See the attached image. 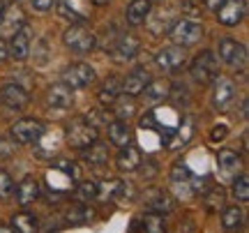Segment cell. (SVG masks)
I'll list each match as a JSON object with an SVG mask.
<instances>
[{"instance_id": "1", "label": "cell", "mask_w": 249, "mask_h": 233, "mask_svg": "<svg viewBox=\"0 0 249 233\" xmlns=\"http://www.w3.org/2000/svg\"><path fill=\"white\" fill-rule=\"evenodd\" d=\"M65 139H67V145L76 148V150H83V148H88L90 143L97 141V127L86 118H76L67 125Z\"/></svg>"}, {"instance_id": "2", "label": "cell", "mask_w": 249, "mask_h": 233, "mask_svg": "<svg viewBox=\"0 0 249 233\" xmlns=\"http://www.w3.org/2000/svg\"><path fill=\"white\" fill-rule=\"evenodd\" d=\"M62 42L65 46L70 49L71 54H90L95 46H97V37L95 33H90L88 28H83L81 23H71L67 30H65V35H62Z\"/></svg>"}, {"instance_id": "3", "label": "cell", "mask_w": 249, "mask_h": 233, "mask_svg": "<svg viewBox=\"0 0 249 233\" xmlns=\"http://www.w3.org/2000/svg\"><path fill=\"white\" fill-rule=\"evenodd\" d=\"M189 74L196 83L201 86H210L217 76H219V63H217V55L213 51H201L194 58V63L189 67Z\"/></svg>"}, {"instance_id": "4", "label": "cell", "mask_w": 249, "mask_h": 233, "mask_svg": "<svg viewBox=\"0 0 249 233\" xmlns=\"http://www.w3.org/2000/svg\"><path fill=\"white\" fill-rule=\"evenodd\" d=\"M171 39H173V44L176 46H194L201 42V37H203V26L201 23H196L192 18H182V21H176L169 30Z\"/></svg>"}, {"instance_id": "5", "label": "cell", "mask_w": 249, "mask_h": 233, "mask_svg": "<svg viewBox=\"0 0 249 233\" xmlns=\"http://www.w3.org/2000/svg\"><path fill=\"white\" fill-rule=\"evenodd\" d=\"M92 81H95V70L86 63H74L62 72V83L71 90L88 88Z\"/></svg>"}, {"instance_id": "6", "label": "cell", "mask_w": 249, "mask_h": 233, "mask_svg": "<svg viewBox=\"0 0 249 233\" xmlns=\"http://www.w3.org/2000/svg\"><path fill=\"white\" fill-rule=\"evenodd\" d=\"M219 58L226 65H231L233 70L245 72V67H247V49L235 39H222L219 42Z\"/></svg>"}, {"instance_id": "7", "label": "cell", "mask_w": 249, "mask_h": 233, "mask_svg": "<svg viewBox=\"0 0 249 233\" xmlns=\"http://www.w3.org/2000/svg\"><path fill=\"white\" fill-rule=\"evenodd\" d=\"M217 171L222 182H233L242 173V157L235 150H219L217 155Z\"/></svg>"}, {"instance_id": "8", "label": "cell", "mask_w": 249, "mask_h": 233, "mask_svg": "<svg viewBox=\"0 0 249 233\" xmlns=\"http://www.w3.org/2000/svg\"><path fill=\"white\" fill-rule=\"evenodd\" d=\"M12 136H14V141L17 143H35L39 141L42 136H44V125L35 120V118H23V120H18L14 123L12 127Z\"/></svg>"}, {"instance_id": "9", "label": "cell", "mask_w": 249, "mask_h": 233, "mask_svg": "<svg viewBox=\"0 0 249 233\" xmlns=\"http://www.w3.org/2000/svg\"><path fill=\"white\" fill-rule=\"evenodd\" d=\"M155 63L160 65V70H164V72H180L182 67H185L187 63V55H185V49L182 46H164V49H160L157 51V55H155Z\"/></svg>"}, {"instance_id": "10", "label": "cell", "mask_w": 249, "mask_h": 233, "mask_svg": "<svg viewBox=\"0 0 249 233\" xmlns=\"http://www.w3.org/2000/svg\"><path fill=\"white\" fill-rule=\"evenodd\" d=\"M214 92H213V104L217 111H226L231 108V104L235 102V83L229 76H217L213 81Z\"/></svg>"}, {"instance_id": "11", "label": "cell", "mask_w": 249, "mask_h": 233, "mask_svg": "<svg viewBox=\"0 0 249 233\" xmlns=\"http://www.w3.org/2000/svg\"><path fill=\"white\" fill-rule=\"evenodd\" d=\"M214 12H217V18L222 26H238L247 14V5H245V0H224Z\"/></svg>"}, {"instance_id": "12", "label": "cell", "mask_w": 249, "mask_h": 233, "mask_svg": "<svg viewBox=\"0 0 249 233\" xmlns=\"http://www.w3.org/2000/svg\"><path fill=\"white\" fill-rule=\"evenodd\" d=\"M0 102L7 108H12V111H21V108L28 107L30 92L23 86H18V83H7V86L0 88Z\"/></svg>"}, {"instance_id": "13", "label": "cell", "mask_w": 249, "mask_h": 233, "mask_svg": "<svg viewBox=\"0 0 249 233\" xmlns=\"http://www.w3.org/2000/svg\"><path fill=\"white\" fill-rule=\"evenodd\" d=\"M139 51H141V39H139L136 35H132V33L120 35L116 44L111 46V54H113V58H116V60H120V63H124V60H132Z\"/></svg>"}, {"instance_id": "14", "label": "cell", "mask_w": 249, "mask_h": 233, "mask_svg": "<svg viewBox=\"0 0 249 233\" xmlns=\"http://www.w3.org/2000/svg\"><path fill=\"white\" fill-rule=\"evenodd\" d=\"M58 12L62 18H67L71 23H83L88 21V2L86 0H60L58 2Z\"/></svg>"}, {"instance_id": "15", "label": "cell", "mask_w": 249, "mask_h": 233, "mask_svg": "<svg viewBox=\"0 0 249 233\" xmlns=\"http://www.w3.org/2000/svg\"><path fill=\"white\" fill-rule=\"evenodd\" d=\"M7 54L14 58V60H26L30 55V28L23 26L21 30H17L12 39H9Z\"/></svg>"}, {"instance_id": "16", "label": "cell", "mask_w": 249, "mask_h": 233, "mask_svg": "<svg viewBox=\"0 0 249 233\" xmlns=\"http://www.w3.org/2000/svg\"><path fill=\"white\" fill-rule=\"evenodd\" d=\"M46 104L51 108H58V111H65V108H71L74 104V95H71V88H67L65 83H55L46 90Z\"/></svg>"}, {"instance_id": "17", "label": "cell", "mask_w": 249, "mask_h": 233, "mask_svg": "<svg viewBox=\"0 0 249 233\" xmlns=\"http://www.w3.org/2000/svg\"><path fill=\"white\" fill-rule=\"evenodd\" d=\"M145 208H148L150 213L166 215V213H171V210L176 208V203H173V198H171L164 189H150L148 197H145Z\"/></svg>"}, {"instance_id": "18", "label": "cell", "mask_w": 249, "mask_h": 233, "mask_svg": "<svg viewBox=\"0 0 249 233\" xmlns=\"http://www.w3.org/2000/svg\"><path fill=\"white\" fill-rule=\"evenodd\" d=\"M150 83V74L145 72V70H134L127 79L120 83V90H123L124 95H129V97H136V95H141L145 86Z\"/></svg>"}, {"instance_id": "19", "label": "cell", "mask_w": 249, "mask_h": 233, "mask_svg": "<svg viewBox=\"0 0 249 233\" xmlns=\"http://www.w3.org/2000/svg\"><path fill=\"white\" fill-rule=\"evenodd\" d=\"M0 26H2V30H5L7 35H14L17 30H21V28L26 26V17H23V9L18 7L17 2H14V5H9V7L2 12Z\"/></svg>"}, {"instance_id": "20", "label": "cell", "mask_w": 249, "mask_h": 233, "mask_svg": "<svg viewBox=\"0 0 249 233\" xmlns=\"http://www.w3.org/2000/svg\"><path fill=\"white\" fill-rule=\"evenodd\" d=\"M14 192H17V201L21 206H30V203H35L37 198H39V182L33 176H26V178L18 182V187Z\"/></svg>"}, {"instance_id": "21", "label": "cell", "mask_w": 249, "mask_h": 233, "mask_svg": "<svg viewBox=\"0 0 249 233\" xmlns=\"http://www.w3.org/2000/svg\"><path fill=\"white\" fill-rule=\"evenodd\" d=\"M124 17H127V23H132V26L145 23L148 17H150V0H132V2L127 5Z\"/></svg>"}, {"instance_id": "22", "label": "cell", "mask_w": 249, "mask_h": 233, "mask_svg": "<svg viewBox=\"0 0 249 233\" xmlns=\"http://www.w3.org/2000/svg\"><path fill=\"white\" fill-rule=\"evenodd\" d=\"M108 141L118 148H124V145L132 143V132H129V127L124 120H113L111 125H108Z\"/></svg>"}, {"instance_id": "23", "label": "cell", "mask_w": 249, "mask_h": 233, "mask_svg": "<svg viewBox=\"0 0 249 233\" xmlns=\"http://www.w3.org/2000/svg\"><path fill=\"white\" fill-rule=\"evenodd\" d=\"M116 164L120 171H136L141 166V153L132 143L124 145V148H120V155H118Z\"/></svg>"}, {"instance_id": "24", "label": "cell", "mask_w": 249, "mask_h": 233, "mask_svg": "<svg viewBox=\"0 0 249 233\" xmlns=\"http://www.w3.org/2000/svg\"><path fill=\"white\" fill-rule=\"evenodd\" d=\"M37 217L30 213H14L12 215V233H37Z\"/></svg>"}, {"instance_id": "25", "label": "cell", "mask_w": 249, "mask_h": 233, "mask_svg": "<svg viewBox=\"0 0 249 233\" xmlns=\"http://www.w3.org/2000/svg\"><path fill=\"white\" fill-rule=\"evenodd\" d=\"M83 161L92 164V166H102L108 161V148L104 143H90L88 148H83Z\"/></svg>"}, {"instance_id": "26", "label": "cell", "mask_w": 249, "mask_h": 233, "mask_svg": "<svg viewBox=\"0 0 249 233\" xmlns=\"http://www.w3.org/2000/svg\"><path fill=\"white\" fill-rule=\"evenodd\" d=\"M150 18V30L155 33V35H161V33H169L171 26H173V14H171L169 9L164 12V9H160V12H155Z\"/></svg>"}, {"instance_id": "27", "label": "cell", "mask_w": 249, "mask_h": 233, "mask_svg": "<svg viewBox=\"0 0 249 233\" xmlns=\"http://www.w3.org/2000/svg\"><path fill=\"white\" fill-rule=\"evenodd\" d=\"M242 224H245V213H242V208L231 206V208H226V210H224L222 226L226 229V231H238Z\"/></svg>"}, {"instance_id": "28", "label": "cell", "mask_w": 249, "mask_h": 233, "mask_svg": "<svg viewBox=\"0 0 249 233\" xmlns=\"http://www.w3.org/2000/svg\"><path fill=\"white\" fill-rule=\"evenodd\" d=\"M143 233H166V219L160 213H148L141 217Z\"/></svg>"}, {"instance_id": "29", "label": "cell", "mask_w": 249, "mask_h": 233, "mask_svg": "<svg viewBox=\"0 0 249 233\" xmlns=\"http://www.w3.org/2000/svg\"><path fill=\"white\" fill-rule=\"evenodd\" d=\"M120 83H123V81L118 79V76H111V79L104 81V86L99 90V102H102V104H113L118 97V92H120Z\"/></svg>"}, {"instance_id": "30", "label": "cell", "mask_w": 249, "mask_h": 233, "mask_svg": "<svg viewBox=\"0 0 249 233\" xmlns=\"http://www.w3.org/2000/svg\"><path fill=\"white\" fill-rule=\"evenodd\" d=\"M224 203H226V197H224V192H222L219 187L210 189V192L205 194V198H203L205 210H208V213H213V215H217V213L222 210Z\"/></svg>"}, {"instance_id": "31", "label": "cell", "mask_w": 249, "mask_h": 233, "mask_svg": "<svg viewBox=\"0 0 249 233\" xmlns=\"http://www.w3.org/2000/svg\"><path fill=\"white\" fill-rule=\"evenodd\" d=\"M143 92H145L152 102H164V99L169 97L171 88H169V83H166V81H150V83L145 86Z\"/></svg>"}, {"instance_id": "32", "label": "cell", "mask_w": 249, "mask_h": 233, "mask_svg": "<svg viewBox=\"0 0 249 233\" xmlns=\"http://www.w3.org/2000/svg\"><path fill=\"white\" fill-rule=\"evenodd\" d=\"M233 197L238 198L240 203H247L249 201V182H247V176H238L233 180Z\"/></svg>"}, {"instance_id": "33", "label": "cell", "mask_w": 249, "mask_h": 233, "mask_svg": "<svg viewBox=\"0 0 249 233\" xmlns=\"http://www.w3.org/2000/svg\"><path fill=\"white\" fill-rule=\"evenodd\" d=\"M90 217H92V210H88L86 206H71L67 210V219L71 224H83V222H88Z\"/></svg>"}, {"instance_id": "34", "label": "cell", "mask_w": 249, "mask_h": 233, "mask_svg": "<svg viewBox=\"0 0 249 233\" xmlns=\"http://www.w3.org/2000/svg\"><path fill=\"white\" fill-rule=\"evenodd\" d=\"M76 194H79L83 201H90V198H97V182L95 180H86V182H81L76 185Z\"/></svg>"}, {"instance_id": "35", "label": "cell", "mask_w": 249, "mask_h": 233, "mask_svg": "<svg viewBox=\"0 0 249 233\" xmlns=\"http://www.w3.org/2000/svg\"><path fill=\"white\" fill-rule=\"evenodd\" d=\"M189 178H192L189 166L182 164V161H176V164H173V169H171V182H187Z\"/></svg>"}, {"instance_id": "36", "label": "cell", "mask_w": 249, "mask_h": 233, "mask_svg": "<svg viewBox=\"0 0 249 233\" xmlns=\"http://www.w3.org/2000/svg\"><path fill=\"white\" fill-rule=\"evenodd\" d=\"M14 194V180L5 169H0V198H9Z\"/></svg>"}, {"instance_id": "37", "label": "cell", "mask_w": 249, "mask_h": 233, "mask_svg": "<svg viewBox=\"0 0 249 233\" xmlns=\"http://www.w3.org/2000/svg\"><path fill=\"white\" fill-rule=\"evenodd\" d=\"M134 111H136V107H134L132 99H118V102H116V116H118V120H124V118L134 116Z\"/></svg>"}, {"instance_id": "38", "label": "cell", "mask_w": 249, "mask_h": 233, "mask_svg": "<svg viewBox=\"0 0 249 233\" xmlns=\"http://www.w3.org/2000/svg\"><path fill=\"white\" fill-rule=\"evenodd\" d=\"M229 134V129H226V125H219V127H214L213 132H210V139H213V143H219L224 136Z\"/></svg>"}, {"instance_id": "39", "label": "cell", "mask_w": 249, "mask_h": 233, "mask_svg": "<svg viewBox=\"0 0 249 233\" xmlns=\"http://www.w3.org/2000/svg\"><path fill=\"white\" fill-rule=\"evenodd\" d=\"M33 2V7L37 9V12H49V9L53 7L55 0H30Z\"/></svg>"}, {"instance_id": "40", "label": "cell", "mask_w": 249, "mask_h": 233, "mask_svg": "<svg viewBox=\"0 0 249 233\" xmlns=\"http://www.w3.org/2000/svg\"><path fill=\"white\" fill-rule=\"evenodd\" d=\"M196 0H187V2H182V12H189V17H198L201 14V7L198 5H194Z\"/></svg>"}, {"instance_id": "41", "label": "cell", "mask_w": 249, "mask_h": 233, "mask_svg": "<svg viewBox=\"0 0 249 233\" xmlns=\"http://www.w3.org/2000/svg\"><path fill=\"white\" fill-rule=\"evenodd\" d=\"M7 44H5V39H0V63H5L7 60Z\"/></svg>"}, {"instance_id": "42", "label": "cell", "mask_w": 249, "mask_h": 233, "mask_svg": "<svg viewBox=\"0 0 249 233\" xmlns=\"http://www.w3.org/2000/svg\"><path fill=\"white\" fill-rule=\"evenodd\" d=\"M222 2H224V0H205V5H208V7H210V9H213V12H214V9H217V7H219Z\"/></svg>"}, {"instance_id": "43", "label": "cell", "mask_w": 249, "mask_h": 233, "mask_svg": "<svg viewBox=\"0 0 249 233\" xmlns=\"http://www.w3.org/2000/svg\"><path fill=\"white\" fill-rule=\"evenodd\" d=\"M90 2H92V5H97V7H104V5H108L111 0H90Z\"/></svg>"}, {"instance_id": "44", "label": "cell", "mask_w": 249, "mask_h": 233, "mask_svg": "<svg viewBox=\"0 0 249 233\" xmlns=\"http://www.w3.org/2000/svg\"><path fill=\"white\" fill-rule=\"evenodd\" d=\"M0 233H12V229H9V226H5V224H0Z\"/></svg>"}, {"instance_id": "45", "label": "cell", "mask_w": 249, "mask_h": 233, "mask_svg": "<svg viewBox=\"0 0 249 233\" xmlns=\"http://www.w3.org/2000/svg\"><path fill=\"white\" fill-rule=\"evenodd\" d=\"M2 12H5V0H0V18H2Z\"/></svg>"}, {"instance_id": "46", "label": "cell", "mask_w": 249, "mask_h": 233, "mask_svg": "<svg viewBox=\"0 0 249 233\" xmlns=\"http://www.w3.org/2000/svg\"><path fill=\"white\" fill-rule=\"evenodd\" d=\"M196 2H201V0H196Z\"/></svg>"}]
</instances>
